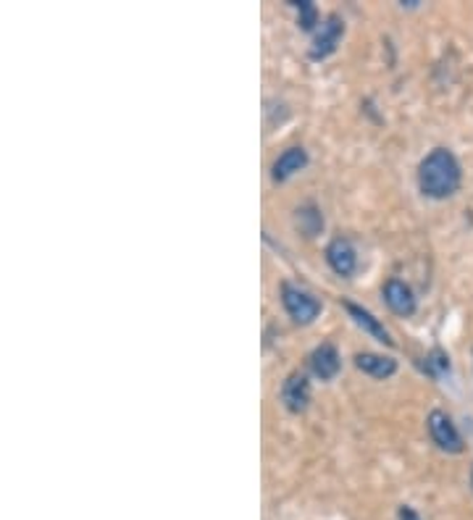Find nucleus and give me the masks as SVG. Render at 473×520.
Wrapping results in <instances>:
<instances>
[{"mask_svg":"<svg viewBox=\"0 0 473 520\" xmlns=\"http://www.w3.org/2000/svg\"><path fill=\"white\" fill-rule=\"evenodd\" d=\"M460 163L447 148L431 150L418 166V187L431 200H447L460 189Z\"/></svg>","mask_w":473,"mask_h":520,"instance_id":"obj_1","label":"nucleus"},{"mask_svg":"<svg viewBox=\"0 0 473 520\" xmlns=\"http://www.w3.org/2000/svg\"><path fill=\"white\" fill-rule=\"evenodd\" d=\"M282 305H284V311L290 313L294 323H300V326L314 323L318 313H321V302L315 300L314 294L303 290V287H294L290 281L282 284Z\"/></svg>","mask_w":473,"mask_h":520,"instance_id":"obj_2","label":"nucleus"},{"mask_svg":"<svg viewBox=\"0 0 473 520\" xmlns=\"http://www.w3.org/2000/svg\"><path fill=\"white\" fill-rule=\"evenodd\" d=\"M427 426L431 439H434V444H437L442 453H463V436H460V431L455 429V423H452V418L447 413L431 410L427 418Z\"/></svg>","mask_w":473,"mask_h":520,"instance_id":"obj_3","label":"nucleus"},{"mask_svg":"<svg viewBox=\"0 0 473 520\" xmlns=\"http://www.w3.org/2000/svg\"><path fill=\"white\" fill-rule=\"evenodd\" d=\"M326 263L329 269L337 273V276H353L355 269H358V252L350 245V240L344 237H337L326 245Z\"/></svg>","mask_w":473,"mask_h":520,"instance_id":"obj_4","label":"nucleus"},{"mask_svg":"<svg viewBox=\"0 0 473 520\" xmlns=\"http://www.w3.org/2000/svg\"><path fill=\"white\" fill-rule=\"evenodd\" d=\"M344 35V22L339 16H326V22L318 26L314 37V47H311V58L321 61L326 56H332L337 50L339 40Z\"/></svg>","mask_w":473,"mask_h":520,"instance_id":"obj_5","label":"nucleus"},{"mask_svg":"<svg viewBox=\"0 0 473 520\" xmlns=\"http://www.w3.org/2000/svg\"><path fill=\"white\" fill-rule=\"evenodd\" d=\"M282 403L290 413H305L311 403V382L305 373H290L282 384Z\"/></svg>","mask_w":473,"mask_h":520,"instance_id":"obj_6","label":"nucleus"},{"mask_svg":"<svg viewBox=\"0 0 473 520\" xmlns=\"http://www.w3.org/2000/svg\"><path fill=\"white\" fill-rule=\"evenodd\" d=\"M382 294L386 308H389L392 313L406 318L416 313V294H413V290L407 287L406 281H400V279H389V281L384 284Z\"/></svg>","mask_w":473,"mask_h":520,"instance_id":"obj_7","label":"nucleus"},{"mask_svg":"<svg viewBox=\"0 0 473 520\" xmlns=\"http://www.w3.org/2000/svg\"><path fill=\"white\" fill-rule=\"evenodd\" d=\"M308 362H311L314 376L315 379H321V382H332L339 373V368H342V358H339L337 347L329 344V342L318 344L314 352H311Z\"/></svg>","mask_w":473,"mask_h":520,"instance_id":"obj_8","label":"nucleus"},{"mask_svg":"<svg viewBox=\"0 0 473 520\" xmlns=\"http://www.w3.org/2000/svg\"><path fill=\"white\" fill-rule=\"evenodd\" d=\"M344 305V311H347V316L353 318L358 326H361L365 334H371L376 342H382V344H386V347H392L395 344V340H392V334L386 331V326H384L379 318L374 316L371 311H365V308H361V305H355V302H350V300H344L342 302Z\"/></svg>","mask_w":473,"mask_h":520,"instance_id":"obj_9","label":"nucleus"},{"mask_svg":"<svg viewBox=\"0 0 473 520\" xmlns=\"http://www.w3.org/2000/svg\"><path fill=\"white\" fill-rule=\"evenodd\" d=\"M305 166H308V153L303 148H290V150H284L279 158L273 160L271 177H273V181H287L297 171H303Z\"/></svg>","mask_w":473,"mask_h":520,"instance_id":"obj_10","label":"nucleus"},{"mask_svg":"<svg viewBox=\"0 0 473 520\" xmlns=\"http://www.w3.org/2000/svg\"><path fill=\"white\" fill-rule=\"evenodd\" d=\"M355 365H358V371H363L365 376H374V379H389L397 373V362L392 358L376 355V352H358Z\"/></svg>","mask_w":473,"mask_h":520,"instance_id":"obj_11","label":"nucleus"},{"mask_svg":"<svg viewBox=\"0 0 473 520\" xmlns=\"http://www.w3.org/2000/svg\"><path fill=\"white\" fill-rule=\"evenodd\" d=\"M293 5L297 8V14H300V26H303L305 32L315 29V24H318V11H315L314 3H308V0H300V3H293Z\"/></svg>","mask_w":473,"mask_h":520,"instance_id":"obj_12","label":"nucleus"},{"mask_svg":"<svg viewBox=\"0 0 473 520\" xmlns=\"http://www.w3.org/2000/svg\"><path fill=\"white\" fill-rule=\"evenodd\" d=\"M427 371L431 373V376H439V373L450 371V358H447L445 352H439V350L428 352L427 355Z\"/></svg>","mask_w":473,"mask_h":520,"instance_id":"obj_13","label":"nucleus"},{"mask_svg":"<svg viewBox=\"0 0 473 520\" xmlns=\"http://www.w3.org/2000/svg\"><path fill=\"white\" fill-rule=\"evenodd\" d=\"M397 518L400 520H421V515L410 507V505H400L397 507Z\"/></svg>","mask_w":473,"mask_h":520,"instance_id":"obj_14","label":"nucleus"},{"mask_svg":"<svg viewBox=\"0 0 473 520\" xmlns=\"http://www.w3.org/2000/svg\"><path fill=\"white\" fill-rule=\"evenodd\" d=\"M471 486H473V471H471Z\"/></svg>","mask_w":473,"mask_h":520,"instance_id":"obj_15","label":"nucleus"}]
</instances>
